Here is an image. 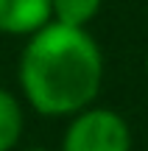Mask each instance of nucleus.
Here are the masks:
<instances>
[{
  "label": "nucleus",
  "instance_id": "obj_1",
  "mask_svg": "<svg viewBox=\"0 0 148 151\" xmlns=\"http://www.w3.org/2000/svg\"><path fill=\"white\" fill-rule=\"evenodd\" d=\"M104 62L84 28L48 22L34 34L20 59V84L42 115L81 112L101 90Z\"/></svg>",
  "mask_w": 148,
  "mask_h": 151
},
{
  "label": "nucleus",
  "instance_id": "obj_2",
  "mask_svg": "<svg viewBox=\"0 0 148 151\" xmlns=\"http://www.w3.org/2000/svg\"><path fill=\"white\" fill-rule=\"evenodd\" d=\"M132 134L120 115L109 109L81 112L70 123L61 151H129Z\"/></svg>",
  "mask_w": 148,
  "mask_h": 151
},
{
  "label": "nucleus",
  "instance_id": "obj_3",
  "mask_svg": "<svg viewBox=\"0 0 148 151\" xmlns=\"http://www.w3.org/2000/svg\"><path fill=\"white\" fill-rule=\"evenodd\" d=\"M50 0H0V31L31 34L48 25Z\"/></svg>",
  "mask_w": 148,
  "mask_h": 151
},
{
  "label": "nucleus",
  "instance_id": "obj_4",
  "mask_svg": "<svg viewBox=\"0 0 148 151\" xmlns=\"http://www.w3.org/2000/svg\"><path fill=\"white\" fill-rule=\"evenodd\" d=\"M101 9V0H50V14H56V22L70 28H84Z\"/></svg>",
  "mask_w": 148,
  "mask_h": 151
},
{
  "label": "nucleus",
  "instance_id": "obj_5",
  "mask_svg": "<svg viewBox=\"0 0 148 151\" xmlns=\"http://www.w3.org/2000/svg\"><path fill=\"white\" fill-rule=\"evenodd\" d=\"M22 132V109L14 95L0 90V151L14 148Z\"/></svg>",
  "mask_w": 148,
  "mask_h": 151
},
{
  "label": "nucleus",
  "instance_id": "obj_6",
  "mask_svg": "<svg viewBox=\"0 0 148 151\" xmlns=\"http://www.w3.org/2000/svg\"><path fill=\"white\" fill-rule=\"evenodd\" d=\"M31 151H45V148H31Z\"/></svg>",
  "mask_w": 148,
  "mask_h": 151
},
{
  "label": "nucleus",
  "instance_id": "obj_7",
  "mask_svg": "<svg viewBox=\"0 0 148 151\" xmlns=\"http://www.w3.org/2000/svg\"><path fill=\"white\" fill-rule=\"evenodd\" d=\"M145 70H148V62H145Z\"/></svg>",
  "mask_w": 148,
  "mask_h": 151
}]
</instances>
